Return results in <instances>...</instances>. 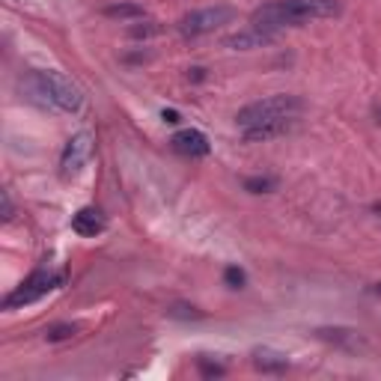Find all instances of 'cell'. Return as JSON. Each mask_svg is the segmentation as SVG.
Here are the masks:
<instances>
[{
	"instance_id": "cell-12",
	"label": "cell",
	"mask_w": 381,
	"mask_h": 381,
	"mask_svg": "<svg viewBox=\"0 0 381 381\" xmlns=\"http://www.w3.org/2000/svg\"><path fill=\"white\" fill-rule=\"evenodd\" d=\"M316 334H319L322 340H328V343L343 345V349H357V345H360L357 330H352V328H319Z\"/></svg>"
},
{
	"instance_id": "cell-8",
	"label": "cell",
	"mask_w": 381,
	"mask_h": 381,
	"mask_svg": "<svg viewBox=\"0 0 381 381\" xmlns=\"http://www.w3.org/2000/svg\"><path fill=\"white\" fill-rule=\"evenodd\" d=\"M277 39L274 30H262V27H247V30H239L233 36H226L224 45L233 48V51H254V48H262V45H271Z\"/></svg>"
},
{
	"instance_id": "cell-6",
	"label": "cell",
	"mask_w": 381,
	"mask_h": 381,
	"mask_svg": "<svg viewBox=\"0 0 381 381\" xmlns=\"http://www.w3.org/2000/svg\"><path fill=\"white\" fill-rule=\"evenodd\" d=\"M93 149H95V140L90 131H80V135H75L69 143H66L63 155H60V173L69 179V176H78L80 170H84V164L93 158Z\"/></svg>"
},
{
	"instance_id": "cell-14",
	"label": "cell",
	"mask_w": 381,
	"mask_h": 381,
	"mask_svg": "<svg viewBox=\"0 0 381 381\" xmlns=\"http://www.w3.org/2000/svg\"><path fill=\"white\" fill-rule=\"evenodd\" d=\"M277 176H251V179H244V191H251V194H271L277 191Z\"/></svg>"
},
{
	"instance_id": "cell-15",
	"label": "cell",
	"mask_w": 381,
	"mask_h": 381,
	"mask_svg": "<svg viewBox=\"0 0 381 381\" xmlns=\"http://www.w3.org/2000/svg\"><path fill=\"white\" fill-rule=\"evenodd\" d=\"M75 334H78V325H54V328L45 330V340L48 343H60V340H69Z\"/></svg>"
},
{
	"instance_id": "cell-3",
	"label": "cell",
	"mask_w": 381,
	"mask_h": 381,
	"mask_svg": "<svg viewBox=\"0 0 381 381\" xmlns=\"http://www.w3.org/2000/svg\"><path fill=\"white\" fill-rule=\"evenodd\" d=\"M301 110H304V102L298 95H268V98H259V102L244 105L236 113V125L254 128L265 122H283V120H295Z\"/></svg>"
},
{
	"instance_id": "cell-7",
	"label": "cell",
	"mask_w": 381,
	"mask_h": 381,
	"mask_svg": "<svg viewBox=\"0 0 381 381\" xmlns=\"http://www.w3.org/2000/svg\"><path fill=\"white\" fill-rule=\"evenodd\" d=\"M170 146H173V152L182 155V158H206L209 155V137L203 135V131H197V128H185V131H179V135L170 137Z\"/></svg>"
},
{
	"instance_id": "cell-17",
	"label": "cell",
	"mask_w": 381,
	"mask_h": 381,
	"mask_svg": "<svg viewBox=\"0 0 381 381\" xmlns=\"http://www.w3.org/2000/svg\"><path fill=\"white\" fill-rule=\"evenodd\" d=\"M167 316H179V319H188V316H191V319H200L203 313H197V307H179V304H176V307L167 310Z\"/></svg>"
},
{
	"instance_id": "cell-5",
	"label": "cell",
	"mask_w": 381,
	"mask_h": 381,
	"mask_svg": "<svg viewBox=\"0 0 381 381\" xmlns=\"http://www.w3.org/2000/svg\"><path fill=\"white\" fill-rule=\"evenodd\" d=\"M236 19L233 6H206V9H194L185 19L179 21V33L182 36H206V33H214L218 27L229 24Z\"/></svg>"
},
{
	"instance_id": "cell-10",
	"label": "cell",
	"mask_w": 381,
	"mask_h": 381,
	"mask_svg": "<svg viewBox=\"0 0 381 381\" xmlns=\"http://www.w3.org/2000/svg\"><path fill=\"white\" fill-rule=\"evenodd\" d=\"M295 125V120H283V122H265V125H254V128H241L244 131V140L247 143H262V140H274L280 135Z\"/></svg>"
},
{
	"instance_id": "cell-2",
	"label": "cell",
	"mask_w": 381,
	"mask_h": 381,
	"mask_svg": "<svg viewBox=\"0 0 381 381\" xmlns=\"http://www.w3.org/2000/svg\"><path fill=\"white\" fill-rule=\"evenodd\" d=\"M27 93L33 102L39 105H51L66 113H78L84 108V93H80L66 75L45 69V72H30L27 75Z\"/></svg>"
},
{
	"instance_id": "cell-16",
	"label": "cell",
	"mask_w": 381,
	"mask_h": 381,
	"mask_svg": "<svg viewBox=\"0 0 381 381\" xmlns=\"http://www.w3.org/2000/svg\"><path fill=\"white\" fill-rule=\"evenodd\" d=\"M224 280H226L229 289H241V286L247 283V274L239 268V265H229V268L224 271Z\"/></svg>"
},
{
	"instance_id": "cell-23",
	"label": "cell",
	"mask_w": 381,
	"mask_h": 381,
	"mask_svg": "<svg viewBox=\"0 0 381 381\" xmlns=\"http://www.w3.org/2000/svg\"><path fill=\"white\" fill-rule=\"evenodd\" d=\"M378 122H381V110H378Z\"/></svg>"
},
{
	"instance_id": "cell-19",
	"label": "cell",
	"mask_w": 381,
	"mask_h": 381,
	"mask_svg": "<svg viewBox=\"0 0 381 381\" xmlns=\"http://www.w3.org/2000/svg\"><path fill=\"white\" fill-rule=\"evenodd\" d=\"M200 370H203V375H224L226 372L221 363H209V360H200Z\"/></svg>"
},
{
	"instance_id": "cell-4",
	"label": "cell",
	"mask_w": 381,
	"mask_h": 381,
	"mask_svg": "<svg viewBox=\"0 0 381 381\" xmlns=\"http://www.w3.org/2000/svg\"><path fill=\"white\" fill-rule=\"evenodd\" d=\"M60 283H63V274H60V271L39 268V271H33L19 289L9 292V295L4 298V307H6V310L27 307V304H33V301H39V298H45L51 289H57Z\"/></svg>"
},
{
	"instance_id": "cell-18",
	"label": "cell",
	"mask_w": 381,
	"mask_h": 381,
	"mask_svg": "<svg viewBox=\"0 0 381 381\" xmlns=\"http://www.w3.org/2000/svg\"><path fill=\"white\" fill-rule=\"evenodd\" d=\"M161 27L155 21H146V27H131V36L140 39V36H152V33H158Z\"/></svg>"
},
{
	"instance_id": "cell-20",
	"label": "cell",
	"mask_w": 381,
	"mask_h": 381,
	"mask_svg": "<svg viewBox=\"0 0 381 381\" xmlns=\"http://www.w3.org/2000/svg\"><path fill=\"white\" fill-rule=\"evenodd\" d=\"M12 218V200H9V194L4 191V221H9Z\"/></svg>"
},
{
	"instance_id": "cell-22",
	"label": "cell",
	"mask_w": 381,
	"mask_h": 381,
	"mask_svg": "<svg viewBox=\"0 0 381 381\" xmlns=\"http://www.w3.org/2000/svg\"><path fill=\"white\" fill-rule=\"evenodd\" d=\"M370 292H372V295H381V280H378V283H372V286H370Z\"/></svg>"
},
{
	"instance_id": "cell-11",
	"label": "cell",
	"mask_w": 381,
	"mask_h": 381,
	"mask_svg": "<svg viewBox=\"0 0 381 381\" xmlns=\"http://www.w3.org/2000/svg\"><path fill=\"white\" fill-rule=\"evenodd\" d=\"M254 367L262 372H286L289 370V360L286 355L271 352V349H256L254 352Z\"/></svg>"
},
{
	"instance_id": "cell-9",
	"label": "cell",
	"mask_w": 381,
	"mask_h": 381,
	"mask_svg": "<svg viewBox=\"0 0 381 381\" xmlns=\"http://www.w3.org/2000/svg\"><path fill=\"white\" fill-rule=\"evenodd\" d=\"M72 229L78 236H98V233H105V218H102V212L98 209H80L75 218H72Z\"/></svg>"
},
{
	"instance_id": "cell-1",
	"label": "cell",
	"mask_w": 381,
	"mask_h": 381,
	"mask_svg": "<svg viewBox=\"0 0 381 381\" xmlns=\"http://www.w3.org/2000/svg\"><path fill=\"white\" fill-rule=\"evenodd\" d=\"M337 12H340L337 0H274V4L254 9L251 24L280 33L283 27H301L304 21L313 19H334Z\"/></svg>"
},
{
	"instance_id": "cell-13",
	"label": "cell",
	"mask_w": 381,
	"mask_h": 381,
	"mask_svg": "<svg viewBox=\"0 0 381 381\" xmlns=\"http://www.w3.org/2000/svg\"><path fill=\"white\" fill-rule=\"evenodd\" d=\"M105 19H120V21H128V19H143L146 9L140 4H113V6H105L102 9Z\"/></svg>"
},
{
	"instance_id": "cell-21",
	"label": "cell",
	"mask_w": 381,
	"mask_h": 381,
	"mask_svg": "<svg viewBox=\"0 0 381 381\" xmlns=\"http://www.w3.org/2000/svg\"><path fill=\"white\" fill-rule=\"evenodd\" d=\"M161 120H164V122H170V125H176V122H179V113H176V110H164V113H161Z\"/></svg>"
}]
</instances>
